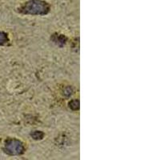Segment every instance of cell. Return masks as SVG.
Instances as JSON below:
<instances>
[{
    "instance_id": "1",
    "label": "cell",
    "mask_w": 160,
    "mask_h": 160,
    "mask_svg": "<svg viewBox=\"0 0 160 160\" xmlns=\"http://www.w3.org/2000/svg\"><path fill=\"white\" fill-rule=\"evenodd\" d=\"M3 40H4L3 35H2V33H0V44L2 43V42H3Z\"/></svg>"
}]
</instances>
